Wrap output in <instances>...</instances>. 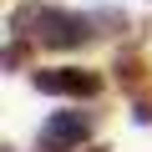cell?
<instances>
[{
  "label": "cell",
  "instance_id": "6da1fadb",
  "mask_svg": "<svg viewBox=\"0 0 152 152\" xmlns=\"http://www.w3.org/2000/svg\"><path fill=\"white\" fill-rule=\"evenodd\" d=\"M15 31L36 36L46 46H81L91 36V20L86 15H71V10H51V5H20L15 10Z\"/></svg>",
  "mask_w": 152,
  "mask_h": 152
},
{
  "label": "cell",
  "instance_id": "7a4b0ae2",
  "mask_svg": "<svg viewBox=\"0 0 152 152\" xmlns=\"http://www.w3.org/2000/svg\"><path fill=\"white\" fill-rule=\"evenodd\" d=\"M36 86L46 96H96L102 91V76L81 71V66H56V71H36Z\"/></svg>",
  "mask_w": 152,
  "mask_h": 152
},
{
  "label": "cell",
  "instance_id": "3957f363",
  "mask_svg": "<svg viewBox=\"0 0 152 152\" xmlns=\"http://www.w3.org/2000/svg\"><path fill=\"white\" fill-rule=\"evenodd\" d=\"M86 132H91V112H56L41 127V142L46 147H81Z\"/></svg>",
  "mask_w": 152,
  "mask_h": 152
}]
</instances>
